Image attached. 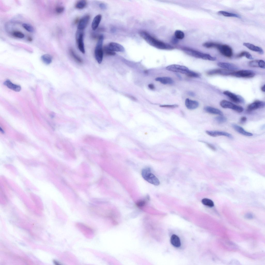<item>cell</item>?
Instances as JSON below:
<instances>
[{
	"label": "cell",
	"mask_w": 265,
	"mask_h": 265,
	"mask_svg": "<svg viewBox=\"0 0 265 265\" xmlns=\"http://www.w3.org/2000/svg\"><path fill=\"white\" fill-rule=\"evenodd\" d=\"M185 105L188 109L193 110L197 108L199 104L198 102L196 101L187 98L185 101Z\"/></svg>",
	"instance_id": "ffe728a7"
},
{
	"label": "cell",
	"mask_w": 265,
	"mask_h": 265,
	"mask_svg": "<svg viewBox=\"0 0 265 265\" xmlns=\"http://www.w3.org/2000/svg\"><path fill=\"white\" fill-rule=\"evenodd\" d=\"M245 217L247 219H251L253 217V215L250 213H248L246 214L245 216Z\"/></svg>",
	"instance_id": "bcb514c9"
},
{
	"label": "cell",
	"mask_w": 265,
	"mask_h": 265,
	"mask_svg": "<svg viewBox=\"0 0 265 265\" xmlns=\"http://www.w3.org/2000/svg\"><path fill=\"white\" fill-rule=\"evenodd\" d=\"M107 46L109 49L114 52H122L124 50V48L123 47L117 43L111 42L107 45Z\"/></svg>",
	"instance_id": "2e32d148"
},
{
	"label": "cell",
	"mask_w": 265,
	"mask_h": 265,
	"mask_svg": "<svg viewBox=\"0 0 265 265\" xmlns=\"http://www.w3.org/2000/svg\"><path fill=\"white\" fill-rule=\"evenodd\" d=\"M265 104L264 102L256 100L249 105L247 107V111L251 112L258 109L263 108L264 107Z\"/></svg>",
	"instance_id": "4fadbf2b"
},
{
	"label": "cell",
	"mask_w": 265,
	"mask_h": 265,
	"mask_svg": "<svg viewBox=\"0 0 265 265\" xmlns=\"http://www.w3.org/2000/svg\"><path fill=\"white\" fill-rule=\"evenodd\" d=\"M223 55L228 57H231L233 55L232 48L228 45L218 43L216 48Z\"/></svg>",
	"instance_id": "9c48e42d"
},
{
	"label": "cell",
	"mask_w": 265,
	"mask_h": 265,
	"mask_svg": "<svg viewBox=\"0 0 265 265\" xmlns=\"http://www.w3.org/2000/svg\"><path fill=\"white\" fill-rule=\"evenodd\" d=\"M100 35H99L96 33L94 32L92 33V37L93 39H98Z\"/></svg>",
	"instance_id": "7bdbcfd3"
},
{
	"label": "cell",
	"mask_w": 265,
	"mask_h": 265,
	"mask_svg": "<svg viewBox=\"0 0 265 265\" xmlns=\"http://www.w3.org/2000/svg\"><path fill=\"white\" fill-rule=\"evenodd\" d=\"M69 51L71 55L76 62L79 63H82V59L75 53L74 50L72 48H70V49Z\"/></svg>",
	"instance_id": "f1b7e54d"
},
{
	"label": "cell",
	"mask_w": 265,
	"mask_h": 265,
	"mask_svg": "<svg viewBox=\"0 0 265 265\" xmlns=\"http://www.w3.org/2000/svg\"><path fill=\"white\" fill-rule=\"evenodd\" d=\"M64 10V6H58L56 7L55 11L57 13L60 14L62 13Z\"/></svg>",
	"instance_id": "ab89813d"
},
{
	"label": "cell",
	"mask_w": 265,
	"mask_h": 265,
	"mask_svg": "<svg viewBox=\"0 0 265 265\" xmlns=\"http://www.w3.org/2000/svg\"><path fill=\"white\" fill-rule=\"evenodd\" d=\"M215 119L217 122L219 123H224L227 120L226 118L223 115L217 116L215 118Z\"/></svg>",
	"instance_id": "d590c367"
},
{
	"label": "cell",
	"mask_w": 265,
	"mask_h": 265,
	"mask_svg": "<svg viewBox=\"0 0 265 265\" xmlns=\"http://www.w3.org/2000/svg\"><path fill=\"white\" fill-rule=\"evenodd\" d=\"M255 73L253 71L249 70H242L234 71L232 76L237 77L249 78L253 77Z\"/></svg>",
	"instance_id": "ba28073f"
},
{
	"label": "cell",
	"mask_w": 265,
	"mask_h": 265,
	"mask_svg": "<svg viewBox=\"0 0 265 265\" xmlns=\"http://www.w3.org/2000/svg\"><path fill=\"white\" fill-rule=\"evenodd\" d=\"M234 71L224 69H215L210 70L207 72V75L209 76L219 74L223 76L232 75Z\"/></svg>",
	"instance_id": "7c38bea8"
},
{
	"label": "cell",
	"mask_w": 265,
	"mask_h": 265,
	"mask_svg": "<svg viewBox=\"0 0 265 265\" xmlns=\"http://www.w3.org/2000/svg\"><path fill=\"white\" fill-rule=\"evenodd\" d=\"M98 31H104V29L102 27H99L98 28Z\"/></svg>",
	"instance_id": "f907efd6"
},
{
	"label": "cell",
	"mask_w": 265,
	"mask_h": 265,
	"mask_svg": "<svg viewBox=\"0 0 265 265\" xmlns=\"http://www.w3.org/2000/svg\"><path fill=\"white\" fill-rule=\"evenodd\" d=\"M103 53H104L105 55H114L116 54L115 52L109 49L107 45L104 46L103 48Z\"/></svg>",
	"instance_id": "1f68e13d"
},
{
	"label": "cell",
	"mask_w": 265,
	"mask_h": 265,
	"mask_svg": "<svg viewBox=\"0 0 265 265\" xmlns=\"http://www.w3.org/2000/svg\"><path fill=\"white\" fill-rule=\"evenodd\" d=\"M99 7L102 9H105L106 8V5L105 4L103 3L99 4Z\"/></svg>",
	"instance_id": "f6af8a7d"
},
{
	"label": "cell",
	"mask_w": 265,
	"mask_h": 265,
	"mask_svg": "<svg viewBox=\"0 0 265 265\" xmlns=\"http://www.w3.org/2000/svg\"><path fill=\"white\" fill-rule=\"evenodd\" d=\"M205 132L208 135L213 137L224 136L231 138H233L231 134L224 131H218L207 130Z\"/></svg>",
	"instance_id": "5bb4252c"
},
{
	"label": "cell",
	"mask_w": 265,
	"mask_h": 265,
	"mask_svg": "<svg viewBox=\"0 0 265 265\" xmlns=\"http://www.w3.org/2000/svg\"><path fill=\"white\" fill-rule=\"evenodd\" d=\"M265 85L264 84V85H263L261 87V91H262L263 92H265Z\"/></svg>",
	"instance_id": "681fc988"
},
{
	"label": "cell",
	"mask_w": 265,
	"mask_h": 265,
	"mask_svg": "<svg viewBox=\"0 0 265 265\" xmlns=\"http://www.w3.org/2000/svg\"><path fill=\"white\" fill-rule=\"evenodd\" d=\"M247 120V118L245 116H242L240 119V123H243L246 122Z\"/></svg>",
	"instance_id": "ee69618b"
},
{
	"label": "cell",
	"mask_w": 265,
	"mask_h": 265,
	"mask_svg": "<svg viewBox=\"0 0 265 265\" xmlns=\"http://www.w3.org/2000/svg\"><path fill=\"white\" fill-rule=\"evenodd\" d=\"M244 56L245 57L249 59L252 60L253 59L251 54L248 52L246 51L241 52L237 56V57L238 58H240Z\"/></svg>",
	"instance_id": "4dcf8cb0"
},
{
	"label": "cell",
	"mask_w": 265,
	"mask_h": 265,
	"mask_svg": "<svg viewBox=\"0 0 265 265\" xmlns=\"http://www.w3.org/2000/svg\"><path fill=\"white\" fill-rule=\"evenodd\" d=\"M104 36L102 35H100L98 39V41L94 50V55L96 60L99 63H101L103 57V51L102 44Z\"/></svg>",
	"instance_id": "277c9868"
},
{
	"label": "cell",
	"mask_w": 265,
	"mask_h": 265,
	"mask_svg": "<svg viewBox=\"0 0 265 265\" xmlns=\"http://www.w3.org/2000/svg\"><path fill=\"white\" fill-rule=\"evenodd\" d=\"M218 66L223 69L234 71L238 69V67L232 63L224 62H219L217 64Z\"/></svg>",
	"instance_id": "e0dca14e"
},
{
	"label": "cell",
	"mask_w": 265,
	"mask_h": 265,
	"mask_svg": "<svg viewBox=\"0 0 265 265\" xmlns=\"http://www.w3.org/2000/svg\"><path fill=\"white\" fill-rule=\"evenodd\" d=\"M84 30L77 29L76 34V39L79 50L83 54L85 52L83 41Z\"/></svg>",
	"instance_id": "5b68a950"
},
{
	"label": "cell",
	"mask_w": 265,
	"mask_h": 265,
	"mask_svg": "<svg viewBox=\"0 0 265 265\" xmlns=\"http://www.w3.org/2000/svg\"><path fill=\"white\" fill-rule=\"evenodd\" d=\"M178 106L177 105L174 104L172 105H162L160 106L161 107H166L168 108H175L178 107Z\"/></svg>",
	"instance_id": "60d3db41"
},
{
	"label": "cell",
	"mask_w": 265,
	"mask_h": 265,
	"mask_svg": "<svg viewBox=\"0 0 265 265\" xmlns=\"http://www.w3.org/2000/svg\"><path fill=\"white\" fill-rule=\"evenodd\" d=\"M28 40L30 41H32V39L31 37H28Z\"/></svg>",
	"instance_id": "816d5d0a"
},
{
	"label": "cell",
	"mask_w": 265,
	"mask_h": 265,
	"mask_svg": "<svg viewBox=\"0 0 265 265\" xmlns=\"http://www.w3.org/2000/svg\"><path fill=\"white\" fill-rule=\"evenodd\" d=\"M166 69L172 72L186 74L189 70L186 67L178 64H172L167 66Z\"/></svg>",
	"instance_id": "30bf717a"
},
{
	"label": "cell",
	"mask_w": 265,
	"mask_h": 265,
	"mask_svg": "<svg viewBox=\"0 0 265 265\" xmlns=\"http://www.w3.org/2000/svg\"><path fill=\"white\" fill-rule=\"evenodd\" d=\"M90 18L89 15H86L80 19L78 23L77 29L84 30L87 26Z\"/></svg>",
	"instance_id": "9a60e30c"
},
{
	"label": "cell",
	"mask_w": 265,
	"mask_h": 265,
	"mask_svg": "<svg viewBox=\"0 0 265 265\" xmlns=\"http://www.w3.org/2000/svg\"><path fill=\"white\" fill-rule=\"evenodd\" d=\"M23 27L28 32L33 33L34 31V29L31 25L26 23H24L22 24Z\"/></svg>",
	"instance_id": "e575fe53"
},
{
	"label": "cell",
	"mask_w": 265,
	"mask_h": 265,
	"mask_svg": "<svg viewBox=\"0 0 265 265\" xmlns=\"http://www.w3.org/2000/svg\"><path fill=\"white\" fill-rule=\"evenodd\" d=\"M76 226L86 237L90 238L93 235V230L87 225L82 223H77L76 224Z\"/></svg>",
	"instance_id": "52a82bcc"
},
{
	"label": "cell",
	"mask_w": 265,
	"mask_h": 265,
	"mask_svg": "<svg viewBox=\"0 0 265 265\" xmlns=\"http://www.w3.org/2000/svg\"><path fill=\"white\" fill-rule=\"evenodd\" d=\"M206 144L207 146L212 150L214 151L216 150V148L213 145L208 143H206Z\"/></svg>",
	"instance_id": "b9f144b4"
},
{
	"label": "cell",
	"mask_w": 265,
	"mask_h": 265,
	"mask_svg": "<svg viewBox=\"0 0 265 265\" xmlns=\"http://www.w3.org/2000/svg\"><path fill=\"white\" fill-rule=\"evenodd\" d=\"M182 49L187 54L195 57L211 61H215L217 59L216 57L209 54L202 53L189 48L183 47Z\"/></svg>",
	"instance_id": "7a4b0ae2"
},
{
	"label": "cell",
	"mask_w": 265,
	"mask_h": 265,
	"mask_svg": "<svg viewBox=\"0 0 265 265\" xmlns=\"http://www.w3.org/2000/svg\"><path fill=\"white\" fill-rule=\"evenodd\" d=\"M87 2L85 0L78 1L75 4V8L78 9H82L84 8L87 5Z\"/></svg>",
	"instance_id": "f546056e"
},
{
	"label": "cell",
	"mask_w": 265,
	"mask_h": 265,
	"mask_svg": "<svg viewBox=\"0 0 265 265\" xmlns=\"http://www.w3.org/2000/svg\"><path fill=\"white\" fill-rule=\"evenodd\" d=\"M244 46L252 51L257 52L260 54L264 53L263 50L260 47L256 46L252 44L245 42L243 43Z\"/></svg>",
	"instance_id": "d6986e66"
},
{
	"label": "cell",
	"mask_w": 265,
	"mask_h": 265,
	"mask_svg": "<svg viewBox=\"0 0 265 265\" xmlns=\"http://www.w3.org/2000/svg\"><path fill=\"white\" fill-rule=\"evenodd\" d=\"M102 16L101 14L96 16L94 18L91 24V27L93 30L95 31L98 28L101 20Z\"/></svg>",
	"instance_id": "cb8c5ba5"
},
{
	"label": "cell",
	"mask_w": 265,
	"mask_h": 265,
	"mask_svg": "<svg viewBox=\"0 0 265 265\" xmlns=\"http://www.w3.org/2000/svg\"><path fill=\"white\" fill-rule=\"evenodd\" d=\"M13 34L15 37L19 38H23L24 37V34L19 31H15L13 32Z\"/></svg>",
	"instance_id": "74e56055"
},
{
	"label": "cell",
	"mask_w": 265,
	"mask_h": 265,
	"mask_svg": "<svg viewBox=\"0 0 265 265\" xmlns=\"http://www.w3.org/2000/svg\"><path fill=\"white\" fill-rule=\"evenodd\" d=\"M232 127L236 131L242 135L249 136L253 135L252 133L246 131L242 128L236 124H233Z\"/></svg>",
	"instance_id": "603a6c76"
},
{
	"label": "cell",
	"mask_w": 265,
	"mask_h": 265,
	"mask_svg": "<svg viewBox=\"0 0 265 265\" xmlns=\"http://www.w3.org/2000/svg\"><path fill=\"white\" fill-rule=\"evenodd\" d=\"M220 105L223 108L231 109L238 113L242 112L244 111V109L242 107L234 104L226 100H222L220 102Z\"/></svg>",
	"instance_id": "8992f818"
},
{
	"label": "cell",
	"mask_w": 265,
	"mask_h": 265,
	"mask_svg": "<svg viewBox=\"0 0 265 265\" xmlns=\"http://www.w3.org/2000/svg\"><path fill=\"white\" fill-rule=\"evenodd\" d=\"M141 175L143 178L148 182L156 186L160 184V181L157 178L151 171L148 167L143 169L141 172Z\"/></svg>",
	"instance_id": "3957f363"
},
{
	"label": "cell",
	"mask_w": 265,
	"mask_h": 265,
	"mask_svg": "<svg viewBox=\"0 0 265 265\" xmlns=\"http://www.w3.org/2000/svg\"><path fill=\"white\" fill-rule=\"evenodd\" d=\"M175 37L177 39H182L185 37V34L182 31L180 30H177L174 33Z\"/></svg>",
	"instance_id": "836d02e7"
},
{
	"label": "cell",
	"mask_w": 265,
	"mask_h": 265,
	"mask_svg": "<svg viewBox=\"0 0 265 265\" xmlns=\"http://www.w3.org/2000/svg\"><path fill=\"white\" fill-rule=\"evenodd\" d=\"M223 93L234 102L236 103H242L244 102V99L242 97L229 91H224Z\"/></svg>",
	"instance_id": "8fae6325"
},
{
	"label": "cell",
	"mask_w": 265,
	"mask_h": 265,
	"mask_svg": "<svg viewBox=\"0 0 265 265\" xmlns=\"http://www.w3.org/2000/svg\"><path fill=\"white\" fill-rule=\"evenodd\" d=\"M41 59L44 63L48 65L51 62L52 58V56L49 54H45L41 56Z\"/></svg>",
	"instance_id": "4316f807"
},
{
	"label": "cell",
	"mask_w": 265,
	"mask_h": 265,
	"mask_svg": "<svg viewBox=\"0 0 265 265\" xmlns=\"http://www.w3.org/2000/svg\"><path fill=\"white\" fill-rule=\"evenodd\" d=\"M170 241L172 245L175 247H178L181 246L180 239L176 235L173 234L172 235Z\"/></svg>",
	"instance_id": "484cf974"
},
{
	"label": "cell",
	"mask_w": 265,
	"mask_h": 265,
	"mask_svg": "<svg viewBox=\"0 0 265 265\" xmlns=\"http://www.w3.org/2000/svg\"><path fill=\"white\" fill-rule=\"evenodd\" d=\"M218 13L219 14L225 17H235L238 18H241V16L238 14L229 12L225 11H219L218 12Z\"/></svg>",
	"instance_id": "83f0119b"
},
{
	"label": "cell",
	"mask_w": 265,
	"mask_h": 265,
	"mask_svg": "<svg viewBox=\"0 0 265 265\" xmlns=\"http://www.w3.org/2000/svg\"><path fill=\"white\" fill-rule=\"evenodd\" d=\"M155 80L164 84H172L173 82V81L171 78L167 77H157L155 78Z\"/></svg>",
	"instance_id": "d4e9b609"
},
{
	"label": "cell",
	"mask_w": 265,
	"mask_h": 265,
	"mask_svg": "<svg viewBox=\"0 0 265 265\" xmlns=\"http://www.w3.org/2000/svg\"><path fill=\"white\" fill-rule=\"evenodd\" d=\"M149 88L151 90H153L155 89V87L154 85L152 84H149L148 85Z\"/></svg>",
	"instance_id": "7dc6e473"
},
{
	"label": "cell",
	"mask_w": 265,
	"mask_h": 265,
	"mask_svg": "<svg viewBox=\"0 0 265 265\" xmlns=\"http://www.w3.org/2000/svg\"><path fill=\"white\" fill-rule=\"evenodd\" d=\"M249 65L252 67H258L264 69L265 68L264 61L261 60H254L250 61L248 63Z\"/></svg>",
	"instance_id": "ac0fdd59"
},
{
	"label": "cell",
	"mask_w": 265,
	"mask_h": 265,
	"mask_svg": "<svg viewBox=\"0 0 265 265\" xmlns=\"http://www.w3.org/2000/svg\"><path fill=\"white\" fill-rule=\"evenodd\" d=\"M139 34L148 44L156 48L166 50L174 49L173 47L155 39L145 31H141L139 32Z\"/></svg>",
	"instance_id": "6da1fadb"
},
{
	"label": "cell",
	"mask_w": 265,
	"mask_h": 265,
	"mask_svg": "<svg viewBox=\"0 0 265 265\" xmlns=\"http://www.w3.org/2000/svg\"><path fill=\"white\" fill-rule=\"evenodd\" d=\"M188 77H198L199 75L198 73L189 70L186 74Z\"/></svg>",
	"instance_id": "8d00e7d4"
},
{
	"label": "cell",
	"mask_w": 265,
	"mask_h": 265,
	"mask_svg": "<svg viewBox=\"0 0 265 265\" xmlns=\"http://www.w3.org/2000/svg\"><path fill=\"white\" fill-rule=\"evenodd\" d=\"M202 202L204 205L210 207L214 206L213 202L211 200L207 198H204L202 200Z\"/></svg>",
	"instance_id": "d6a6232c"
},
{
	"label": "cell",
	"mask_w": 265,
	"mask_h": 265,
	"mask_svg": "<svg viewBox=\"0 0 265 265\" xmlns=\"http://www.w3.org/2000/svg\"><path fill=\"white\" fill-rule=\"evenodd\" d=\"M146 203V200L145 199H142L139 200L136 203L137 205L139 207H142L144 206Z\"/></svg>",
	"instance_id": "f35d334b"
},
{
	"label": "cell",
	"mask_w": 265,
	"mask_h": 265,
	"mask_svg": "<svg viewBox=\"0 0 265 265\" xmlns=\"http://www.w3.org/2000/svg\"><path fill=\"white\" fill-rule=\"evenodd\" d=\"M4 84L8 88L16 92H19L21 89L20 86L13 83L9 79L5 81L4 83Z\"/></svg>",
	"instance_id": "44dd1931"
},
{
	"label": "cell",
	"mask_w": 265,
	"mask_h": 265,
	"mask_svg": "<svg viewBox=\"0 0 265 265\" xmlns=\"http://www.w3.org/2000/svg\"><path fill=\"white\" fill-rule=\"evenodd\" d=\"M188 94L189 95L191 96H194L195 95V94L194 93L191 92H188Z\"/></svg>",
	"instance_id": "c3c4849f"
},
{
	"label": "cell",
	"mask_w": 265,
	"mask_h": 265,
	"mask_svg": "<svg viewBox=\"0 0 265 265\" xmlns=\"http://www.w3.org/2000/svg\"><path fill=\"white\" fill-rule=\"evenodd\" d=\"M204 109L206 112L209 113L219 115H223V113L221 111L214 107L207 106L204 108Z\"/></svg>",
	"instance_id": "7402d4cb"
}]
</instances>
